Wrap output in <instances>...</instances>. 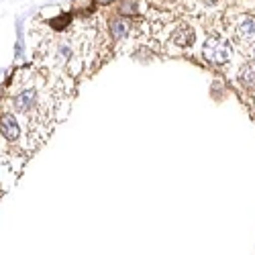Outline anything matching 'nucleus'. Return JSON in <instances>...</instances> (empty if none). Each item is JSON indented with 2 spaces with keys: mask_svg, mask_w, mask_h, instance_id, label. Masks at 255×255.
Returning a JSON list of instances; mask_svg holds the SVG:
<instances>
[{
  "mask_svg": "<svg viewBox=\"0 0 255 255\" xmlns=\"http://www.w3.org/2000/svg\"><path fill=\"white\" fill-rule=\"evenodd\" d=\"M70 23H72V14H70V12H63V14H59L57 18L49 20L51 29H55V31H63V29H66Z\"/></svg>",
  "mask_w": 255,
  "mask_h": 255,
  "instance_id": "8",
  "label": "nucleus"
},
{
  "mask_svg": "<svg viewBox=\"0 0 255 255\" xmlns=\"http://www.w3.org/2000/svg\"><path fill=\"white\" fill-rule=\"evenodd\" d=\"M12 104H14V111L16 113H23V115H29V113L37 111V106H39V92H37V88L35 86H29L25 90H20L14 96Z\"/></svg>",
  "mask_w": 255,
  "mask_h": 255,
  "instance_id": "2",
  "label": "nucleus"
},
{
  "mask_svg": "<svg viewBox=\"0 0 255 255\" xmlns=\"http://www.w3.org/2000/svg\"><path fill=\"white\" fill-rule=\"evenodd\" d=\"M92 2H96V4H100V6H106V4L117 2V0H92Z\"/></svg>",
  "mask_w": 255,
  "mask_h": 255,
  "instance_id": "11",
  "label": "nucleus"
},
{
  "mask_svg": "<svg viewBox=\"0 0 255 255\" xmlns=\"http://www.w3.org/2000/svg\"><path fill=\"white\" fill-rule=\"evenodd\" d=\"M253 57H255V49H253Z\"/></svg>",
  "mask_w": 255,
  "mask_h": 255,
  "instance_id": "12",
  "label": "nucleus"
},
{
  "mask_svg": "<svg viewBox=\"0 0 255 255\" xmlns=\"http://www.w3.org/2000/svg\"><path fill=\"white\" fill-rule=\"evenodd\" d=\"M119 12H121L123 16H127V14H135V12H137V2H135V0H123Z\"/></svg>",
  "mask_w": 255,
  "mask_h": 255,
  "instance_id": "10",
  "label": "nucleus"
},
{
  "mask_svg": "<svg viewBox=\"0 0 255 255\" xmlns=\"http://www.w3.org/2000/svg\"><path fill=\"white\" fill-rule=\"evenodd\" d=\"M235 37L241 43H255V16H241L235 25Z\"/></svg>",
  "mask_w": 255,
  "mask_h": 255,
  "instance_id": "3",
  "label": "nucleus"
},
{
  "mask_svg": "<svg viewBox=\"0 0 255 255\" xmlns=\"http://www.w3.org/2000/svg\"><path fill=\"white\" fill-rule=\"evenodd\" d=\"M239 80L245 88L255 90V61H247L243 63V68L239 70Z\"/></svg>",
  "mask_w": 255,
  "mask_h": 255,
  "instance_id": "7",
  "label": "nucleus"
},
{
  "mask_svg": "<svg viewBox=\"0 0 255 255\" xmlns=\"http://www.w3.org/2000/svg\"><path fill=\"white\" fill-rule=\"evenodd\" d=\"M109 29H111V35L115 39H127V37H129V33H131V20L125 18L123 14L115 16V18H111Z\"/></svg>",
  "mask_w": 255,
  "mask_h": 255,
  "instance_id": "6",
  "label": "nucleus"
},
{
  "mask_svg": "<svg viewBox=\"0 0 255 255\" xmlns=\"http://www.w3.org/2000/svg\"><path fill=\"white\" fill-rule=\"evenodd\" d=\"M2 137L8 143H14V141L20 139V125L14 119V115H10V113L2 115Z\"/></svg>",
  "mask_w": 255,
  "mask_h": 255,
  "instance_id": "4",
  "label": "nucleus"
},
{
  "mask_svg": "<svg viewBox=\"0 0 255 255\" xmlns=\"http://www.w3.org/2000/svg\"><path fill=\"white\" fill-rule=\"evenodd\" d=\"M202 55L212 63H227L233 57V47L223 37H210L202 45Z\"/></svg>",
  "mask_w": 255,
  "mask_h": 255,
  "instance_id": "1",
  "label": "nucleus"
},
{
  "mask_svg": "<svg viewBox=\"0 0 255 255\" xmlns=\"http://www.w3.org/2000/svg\"><path fill=\"white\" fill-rule=\"evenodd\" d=\"M70 59H72V47L61 43L57 47V53H55V63H68Z\"/></svg>",
  "mask_w": 255,
  "mask_h": 255,
  "instance_id": "9",
  "label": "nucleus"
},
{
  "mask_svg": "<svg viewBox=\"0 0 255 255\" xmlns=\"http://www.w3.org/2000/svg\"><path fill=\"white\" fill-rule=\"evenodd\" d=\"M194 29L190 27V25H178L172 33V43L180 45V47H188V45H192L194 43Z\"/></svg>",
  "mask_w": 255,
  "mask_h": 255,
  "instance_id": "5",
  "label": "nucleus"
}]
</instances>
